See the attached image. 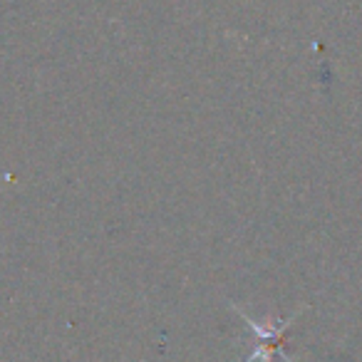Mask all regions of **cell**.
<instances>
[{
	"instance_id": "cell-1",
	"label": "cell",
	"mask_w": 362,
	"mask_h": 362,
	"mask_svg": "<svg viewBox=\"0 0 362 362\" xmlns=\"http://www.w3.org/2000/svg\"><path fill=\"white\" fill-rule=\"evenodd\" d=\"M243 315V320L248 322V327L253 330V335L258 337V345L253 347V352L248 355V360L246 362H256V360H261V362H273V357H283L286 362H291L286 355H283V335H286V330H288V322H293L296 320V315L291 317V320H283V322H278L276 327H263V325H258L256 320H251V317L246 315V313H241Z\"/></svg>"
}]
</instances>
